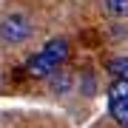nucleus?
<instances>
[{"label":"nucleus","mask_w":128,"mask_h":128,"mask_svg":"<svg viewBox=\"0 0 128 128\" xmlns=\"http://www.w3.org/2000/svg\"><path fill=\"white\" fill-rule=\"evenodd\" d=\"M102 9L111 17H128V0H102Z\"/></svg>","instance_id":"39448f33"},{"label":"nucleus","mask_w":128,"mask_h":128,"mask_svg":"<svg viewBox=\"0 0 128 128\" xmlns=\"http://www.w3.org/2000/svg\"><path fill=\"white\" fill-rule=\"evenodd\" d=\"M68 54H71V43L66 40V37H54V40H48L34 57H28L23 71L28 77H34V80H48L51 74L68 60Z\"/></svg>","instance_id":"f257e3e1"},{"label":"nucleus","mask_w":128,"mask_h":128,"mask_svg":"<svg viewBox=\"0 0 128 128\" xmlns=\"http://www.w3.org/2000/svg\"><path fill=\"white\" fill-rule=\"evenodd\" d=\"M71 86H74V77H71V71H63V68H57V71L48 77V88H51V94H68V91H71Z\"/></svg>","instance_id":"20e7f679"},{"label":"nucleus","mask_w":128,"mask_h":128,"mask_svg":"<svg viewBox=\"0 0 128 128\" xmlns=\"http://www.w3.org/2000/svg\"><path fill=\"white\" fill-rule=\"evenodd\" d=\"M108 71L114 74V80H128V57H114V60H108Z\"/></svg>","instance_id":"423d86ee"},{"label":"nucleus","mask_w":128,"mask_h":128,"mask_svg":"<svg viewBox=\"0 0 128 128\" xmlns=\"http://www.w3.org/2000/svg\"><path fill=\"white\" fill-rule=\"evenodd\" d=\"M32 34H34V23L23 12H12V14H6V17L0 20V40H3L6 46H20V43H26Z\"/></svg>","instance_id":"f03ea898"},{"label":"nucleus","mask_w":128,"mask_h":128,"mask_svg":"<svg viewBox=\"0 0 128 128\" xmlns=\"http://www.w3.org/2000/svg\"><path fill=\"white\" fill-rule=\"evenodd\" d=\"M108 111L120 128H128V80H114L108 88Z\"/></svg>","instance_id":"7ed1b4c3"}]
</instances>
